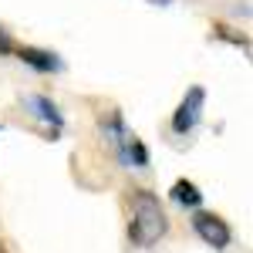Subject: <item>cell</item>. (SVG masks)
<instances>
[{
    "instance_id": "cell-4",
    "label": "cell",
    "mask_w": 253,
    "mask_h": 253,
    "mask_svg": "<svg viewBox=\"0 0 253 253\" xmlns=\"http://www.w3.org/2000/svg\"><path fill=\"white\" fill-rule=\"evenodd\" d=\"M20 105H24V112H31L38 122L51 125V135H58L61 128H64V115H61V108L47 95H24V98H20Z\"/></svg>"
},
{
    "instance_id": "cell-2",
    "label": "cell",
    "mask_w": 253,
    "mask_h": 253,
    "mask_svg": "<svg viewBox=\"0 0 253 253\" xmlns=\"http://www.w3.org/2000/svg\"><path fill=\"white\" fill-rule=\"evenodd\" d=\"M203 105H206V88H203V84H193V88L182 95L179 108L172 112V132L175 135H189L196 125H199Z\"/></svg>"
},
{
    "instance_id": "cell-8",
    "label": "cell",
    "mask_w": 253,
    "mask_h": 253,
    "mask_svg": "<svg viewBox=\"0 0 253 253\" xmlns=\"http://www.w3.org/2000/svg\"><path fill=\"white\" fill-rule=\"evenodd\" d=\"M213 38H223L230 44H236V47H243V51H250V41L243 34H233V27H226V24H213Z\"/></svg>"
},
{
    "instance_id": "cell-1",
    "label": "cell",
    "mask_w": 253,
    "mask_h": 253,
    "mask_svg": "<svg viewBox=\"0 0 253 253\" xmlns=\"http://www.w3.org/2000/svg\"><path fill=\"white\" fill-rule=\"evenodd\" d=\"M169 233V216L162 210L156 193L149 189H132V223H128V240L132 247H156L162 236Z\"/></svg>"
},
{
    "instance_id": "cell-3",
    "label": "cell",
    "mask_w": 253,
    "mask_h": 253,
    "mask_svg": "<svg viewBox=\"0 0 253 253\" xmlns=\"http://www.w3.org/2000/svg\"><path fill=\"white\" fill-rule=\"evenodd\" d=\"M193 230L203 243H210L213 250H226L233 243V230L223 216L216 213H193Z\"/></svg>"
},
{
    "instance_id": "cell-10",
    "label": "cell",
    "mask_w": 253,
    "mask_h": 253,
    "mask_svg": "<svg viewBox=\"0 0 253 253\" xmlns=\"http://www.w3.org/2000/svg\"><path fill=\"white\" fill-rule=\"evenodd\" d=\"M156 3H172V0H156Z\"/></svg>"
},
{
    "instance_id": "cell-9",
    "label": "cell",
    "mask_w": 253,
    "mask_h": 253,
    "mask_svg": "<svg viewBox=\"0 0 253 253\" xmlns=\"http://www.w3.org/2000/svg\"><path fill=\"white\" fill-rule=\"evenodd\" d=\"M10 51H14V41H10V34H7L3 27H0V54H10Z\"/></svg>"
},
{
    "instance_id": "cell-7",
    "label": "cell",
    "mask_w": 253,
    "mask_h": 253,
    "mask_svg": "<svg viewBox=\"0 0 253 253\" xmlns=\"http://www.w3.org/2000/svg\"><path fill=\"white\" fill-rule=\"evenodd\" d=\"M169 196H172L175 206H182V210H196L199 213V206H203V193H199V186L189 182V179H175Z\"/></svg>"
},
{
    "instance_id": "cell-11",
    "label": "cell",
    "mask_w": 253,
    "mask_h": 253,
    "mask_svg": "<svg viewBox=\"0 0 253 253\" xmlns=\"http://www.w3.org/2000/svg\"><path fill=\"white\" fill-rule=\"evenodd\" d=\"M0 132H3V125H0Z\"/></svg>"
},
{
    "instance_id": "cell-6",
    "label": "cell",
    "mask_w": 253,
    "mask_h": 253,
    "mask_svg": "<svg viewBox=\"0 0 253 253\" xmlns=\"http://www.w3.org/2000/svg\"><path fill=\"white\" fill-rule=\"evenodd\" d=\"M17 58L27 64V68H34L41 75H58L61 68H64V61L54 54V51H44V47H17Z\"/></svg>"
},
{
    "instance_id": "cell-5",
    "label": "cell",
    "mask_w": 253,
    "mask_h": 253,
    "mask_svg": "<svg viewBox=\"0 0 253 253\" xmlns=\"http://www.w3.org/2000/svg\"><path fill=\"white\" fill-rule=\"evenodd\" d=\"M112 149H115L122 169H149V149L135 132H125V138H118Z\"/></svg>"
}]
</instances>
